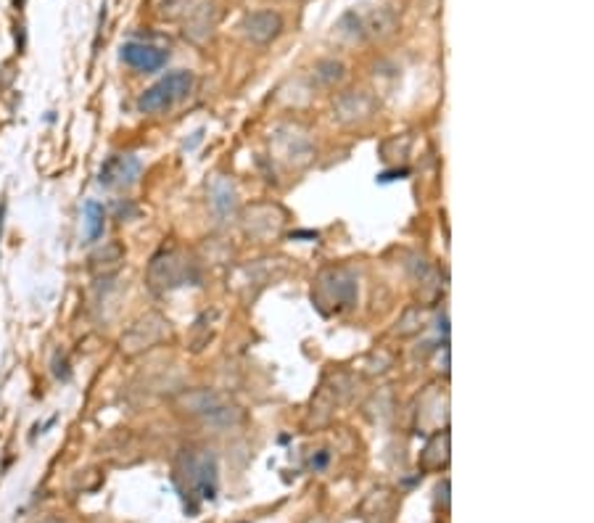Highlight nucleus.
Here are the masks:
<instances>
[{
  "label": "nucleus",
  "instance_id": "f257e3e1",
  "mask_svg": "<svg viewBox=\"0 0 594 523\" xmlns=\"http://www.w3.org/2000/svg\"><path fill=\"white\" fill-rule=\"evenodd\" d=\"M194 72L188 69H177L166 77H161L157 85H151L148 90H143V95L138 98V109L146 114H158L172 109L175 104H180L183 98L191 95L194 90Z\"/></svg>",
  "mask_w": 594,
  "mask_h": 523
},
{
  "label": "nucleus",
  "instance_id": "f03ea898",
  "mask_svg": "<svg viewBox=\"0 0 594 523\" xmlns=\"http://www.w3.org/2000/svg\"><path fill=\"white\" fill-rule=\"evenodd\" d=\"M194 278V262L180 251H161L148 265V285L154 291H169Z\"/></svg>",
  "mask_w": 594,
  "mask_h": 523
},
{
  "label": "nucleus",
  "instance_id": "7ed1b4c3",
  "mask_svg": "<svg viewBox=\"0 0 594 523\" xmlns=\"http://www.w3.org/2000/svg\"><path fill=\"white\" fill-rule=\"evenodd\" d=\"M166 333H169V322L164 320L161 315H157V312H151V315H143L140 320L132 322V325L124 330V336H122L119 344H122V352H124L127 357H135V355H140V352L157 347L158 341H164Z\"/></svg>",
  "mask_w": 594,
  "mask_h": 523
},
{
  "label": "nucleus",
  "instance_id": "20e7f679",
  "mask_svg": "<svg viewBox=\"0 0 594 523\" xmlns=\"http://www.w3.org/2000/svg\"><path fill=\"white\" fill-rule=\"evenodd\" d=\"M317 299L333 304V310H346L356 299V281L346 270H328L317 283Z\"/></svg>",
  "mask_w": 594,
  "mask_h": 523
},
{
  "label": "nucleus",
  "instance_id": "39448f33",
  "mask_svg": "<svg viewBox=\"0 0 594 523\" xmlns=\"http://www.w3.org/2000/svg\"><path fill=\"white\" fill-rule=\"evenodd\" d=\"M140 159L138 157H130V154H119V157H112V159L104 161L101 172H98V183L104 188H112V191H119V188H130L135 185V180L140 177Z\"/></svg>",
  "mask_w": 594,
  "mask_h": 523
},
{
  "label": "nucleus",
  "instance_id": "423d86ee",
  "mask_svg": "<svg viewBox=\"0 0 594 523\" xmlns=\"http://www.w3.org/2000/svg\"><path fill=\"white\" fill-rule=\"evenodd\" d=\"M375 112V101L373 95H367L364 90H349L341 93L333 104V117L341 124H359L367 122Z\"/></svg>",
  "mask_w": 594,
  "mask_h": 523
},
{
  "label": "nucleus",
  "instance_id": "0eeeda50",
  "mask_svg": "<svg viewBox=\"0 0 594 523\" xmlns=\"http://www.w3.org/2000/svg\"><path fill=\"white\" fill-rule=\"evenodd\" d=\"M119 59L138 72H158L169 56H166V50H161L157 45H148V42H124L119 50Z\"/></svg>",
  "mask_w": 594,
  "mask_h": 523
},
{
  "label": "nucleus",
  "instance_id": "6e6552de",
  "mask_svg": "<svg viewBox=\"0 0 594 523\" xmlns=\"http://www.w3.org/2000/svg\"><path fill=\"white\" fill-rule=\"evenodd\" d=\"M283 32V16L277 11L262 8L243 19V35L256 45H267Z\"/></svg>",
  "mask_w": 594,
  "mask_h": 523
},
{
  "label": "nucleus",
  "instance_id": "1a4fd4ad",
  "mask_svg": "<svg viewBox=\"0 0 594 523\" xmlns=\"http://www.w3.org/2000/svg\"><path fill=\"white\" fill-rule=\"evenodd\" d=\"M185 404L191 407L188 412L191 415H201L203 420H209V423H233L238 418L236 407H228V404L222 402L217 394H209V392H198V394H191Z\"/></svg>",
  "mask_w": 594,
  "mask_h": 523
},
{
  "label": "nucleus",
  "instance_id": "9d476101",
  "mask_svg": "<svg viewBox=\"0 0 594 523\" xmlns=\"http://www.w3.org/2000/svg\"><path fill=\"white\" fill-rule=\"evenodd\" d=\"M191 468V482L198 489L201 500H214L217 497V460L214 455H201V457H191L188 463Z\"/></svg>",
  "mask_w": 594,
  "mask_h": 523
},
{
  "label": "nucleus",
  "instance_id": "9b49d317",
  "mask_svg": "<svg viewBox=\"0 0 594 523\" xmlns=\"http://www.w3.org/2000/svg\"><path fill=\"white\" fill-rule=\"evenodd\" d=\"M214 24H217V11H214L212 3H203L201 8L194 11V16L188 19V24H185V35L194 38V41H203L206 35H212Z\"/></svg>",
  "mask_w": 594,
  "mask_h": 523
},
{
  "label": "nucleus",
  "instance_id": "f8f14e48",
  "mask_svg": "<svg viewBox=\"0 0 594 523\" xmlns=\"http://www.w3.org/2000/svg\"><path fill=\"white\" fill-rule=\"evenodd\" d=\"M104 225H106V212L104 203L85 202V239L87 241H98L104 236Z\"/></svg>",
  "mask_w": 594,
  "mask_h": 523
},
{
  "label": "nucleus",
  "instance_id": "ddd939ff",
  "mask_svg": "<svg viewBox=\"0 0 594 523\" xmlns=\"http://www.w3.org/2000/svg\"><path fill=\"white\" fill-rule=\"evenodd\" d=\"M212 206L217 209L220 217H228V214L233 212V206H236V191H233V185H230L228 180H222V177H217V180L212 183Z\"/></svg>",
  "mask_w": 594,
  "mask_h": 523
},
{
  "label": "nucleus",
  "instance_id": "4468645a",
  "mask_svg": "<svg viewBox=\"0 0 594 523\" xmlns=\"http://www.w3.org/2000/svg\"><path fill=\"white\" fill-rule=\"evenodd\" d=\"M449 463V434H436L423 452V468H441Z\"/></svg>",
  "mask_w": 594,
  "mask_h": 523
},
{
  "label": "nucleus",
  "instance_id": "2eb2a0df",
  "mask_svg": "<svg viewBox=\"0 0 594 523\" xmlns=\"http://www.w3.org/2000/svg\"><path fill=\"white\" fill-rule=\"evenodd\" d=\"M315 77L322 82V85H336V82H341L346 77V67H344L341 61H336V59L320 61L315 67Z\"/></svg>",
  "mask_w": 594,
  "mask_h": 523
},
{
  "label": "nucleus",
  "instance_id": "dca6fc26",
  "mask_svg": "<svg viewBox=\"0 0 594 523\" xmlns=\"http://www.w3.org/2000/svg\"><path fill=\"white\" fill-rule=\"evenodd\" d=\"M364 30H370V35H375V38H386V35H392V30H394V14L386 11V8H381L378 14L370 16V22H367Z\"/></svg>",
  "mask_w": 594,
  "mask_h": 523
},
{
  "label": "nucleus",
  "instance_id": "f3484780",
  "mask_svg": "<svg viewBox=\"0 0 594 523\" xmlns=\"http://www.w3.org/2000/svg\"><path fill=\"white\" fill-rule=\"evenodd\" d=\"M119 257H122V251H119V246H106L104 251H98L95 257H93V267H114L119 262Z\"/></svg>",
  "mask_w": 594,
  "mask_h": 523
},
{
  "label": "nucleus",
  "instance_id": "a211bd4d",
  "mask_svg": "<svg viewBox=\"0 0 594 523\" xmlns=\"http://www.w3.org/2000/svg\"><path fill=\"white\" fill-rule=\"evenodd\" d=\"M436 494H438V500H444V508H449V479H444V482L438 483Z\"/></svg>",
  "mask_w": 594,
  "mask_h": 523
},
{
  "label": "nucleus",
  "instance_id": "6ab92c4d",
  "mask_svg": "<svg viewBox=\"0 0 594 523\" xmlns=\"http://www.w3.org/2000/svg\"><path fill=\"white\" fill-rule=\"evenodd\" d=\"M325 463H328V455H320L317 460H312V465H315V468H322Z\"/></svg>",
  "mask_w": 594,
  "mask_h": 523
},
{
  "label": "nucleus",
  "instance_id": "aec40b11",
  "mask_svg": "<svg viewBox=\"0 0 594 523\" xmlns=\"http://www.w3.org/2000/svg\"><path fill=\"white\" fill-rule=\"evenodd\" d=\"M307 523H322V521H307Z\"/></svg>",
  "mask_w": 594,
  "mask_h": 523
}]
</instances>
